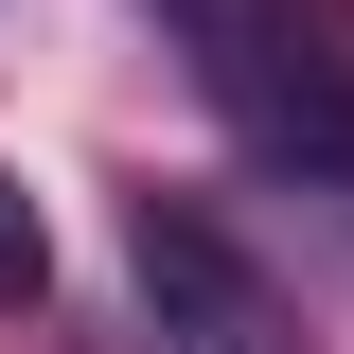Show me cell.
<instances>
[{
  "instance_id": "2",
  "label": "cell",
  "mask_w": 354,
  "mask_h": 354,
  "mask_svg": "<svg viewBox=\"0 0 354 354\" xmlns=\"http://www.w3.org/2000/svg\"><path fill=\"white\" fill-rule=\"evenodd\" d=\"M142 301H160L177 354H301V319L266 301V266L230 248L195 195H142Z\"/></svg>"
},
{
  "instance_id": "1",
  "label": "cell",
  "mask_w": 354,
  "mask_h": 354,
  "mask_svg": "<svg viewBox=\"0 0 354 354\" xmlns=\"http://www.w3.org/2000/svg\"><path fill=\"white\" fill-rule=\"evenodd\" d=\"M195 36V88L301 195H354V0H160Z\"/></svg>"
},
{
  "instance_id": "3",
  "label": "cell",
  "mask_w": 354,
  "mask_h": 354,
  "mask_svg": "<svg viewBox=\"0 0 354 354\" xmlns=\"http://www.w3.org/2000/svg\"><path fill=\"white\" fill-rule=\"evenodd\" d=\"M53 301V230H36V195L0 177V319H36Z\"/></svg>"
}]
</instances>
